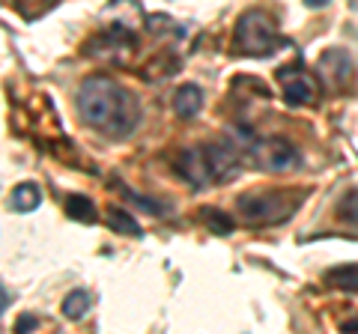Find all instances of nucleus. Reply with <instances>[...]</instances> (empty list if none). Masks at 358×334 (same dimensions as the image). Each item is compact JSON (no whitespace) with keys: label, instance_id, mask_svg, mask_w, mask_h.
I'll return each instance as SVG.
<instances>
[{"label":"nucleus","instance_id":"20e7f679","mask_svg":"<svg viewBox=\"0 0 358 334\" xmlns=\"http://www.w3.org/2000/svg\"><path fill=\"white\" fill-rule=\"evenodd\" d=\"M278 84H281V93H284V102L287 105H310L317 99V81L299 66H281L278 69Z\"/></svg>","mask_w":358,"mask_h":334},{"label":"nucleus","instance_id":"1a4fd4ad","mask_svg":"<svg viewBox=\"0 0 358 334\" xmlns=\"http://www.w3.org/2000/svg\"><path fill=\"white\" fill-rule=\"evenodd\" d=\"M42 203V194H39V185L33 182H21L15 191H13V209L15 212H33Z\"/></svg>","mask_w":358,"mask_h":334},{"label":"nucleus","instance_id":"dca6fc26","mask_svg":"<svg viewBox=\"0 0 358 334\" xmlns=\"http://www.w3.org/2000/svg\"><path fill=\"white\" fill-rule=\"evenodd\" d=\"M33 326H36V319H33V317H21V319L15 322V331H27V328H33Z\"/></svg>","mask_w":358,"mask_h":334},{"label":"nucleus","instance_id":"9b49d317","mask_svg":"<svg viewBox=\"0 0 358 334\" xmlns=\"http://www.w3.org/2000/svg\"><path fill=\"white\" fill-rule=\"evenodd\" d=\"M108 227L117 233H126V236H141V224L129 212H122V209H108Z\"/></svg>","mask_w":358,"mask_h":334},{"label":"nucleus","instance_id":"39448f33","mask_svg":"<svg viewBox=\"0 0 358 334\" xmlns=\"http://www.w3.org/2000/svg\"><path fill=\"white\" fill-rule=\"evenodd\" d=\"M176 170L182 180H188L192 185L197 188H203L209 182H215L218 176H215V164H212V150H209V143L206 147H192V150H185L182 155L176 159Z\"/></svg>","mask_w":358,"mask_h":334},{"label":"nucleus","instance_id":"423d86ee","mask_svg":"<svg viewBox=\"0 0 358 334\" xmlns=\"http://www.w3.org/2000/svg\"><path fill=\"white\" fill-rule=\"evenodd\" d=\"M350 75H352V60L346 57V51L331 48V51H326L320 57V78H322V84L326 87H331V90L346 87Z\"/></svg>","mask_w":358,"mask_h":334},{"label":"nucleus","instance_id":"6e6552de","mask_svg":"<svg viewBox=\"0 0 358 334\" xmlns=\"http://www.w3.org/2000/svg\"><path fill=\"white\" fill-rule=\"evenodd\" d=\"M200 108H203V93H200V87H194V84L179 87L176 96H173V110H176V117L192 119V117H197Z\"/></svg>","mask_w":358,"mask_h":334},{"label":"nucleus","instance_id":"f8f14e48","mask_svg":"<svg viewBox=\"0 0 358 334\" xmlns=\"http://www.w3.org/2000/svg\"><path fill=\"white\" fill-rule=\"evenodd\" d=\"M326 281L341 286V289H350V293H358V266H341V269H331L326 275Z\"/></svg>","mask_w":358,"mask_h":334},{"label":"nucleus","instance_id":"4468645a","mask_svg":"<svg viewBox=\"0 0 358 334\" xmlns=\"http://www.w3.org/2000/svg\"><path fill=\"white\" fill-rule=\"evenodd\" d=\"M203 221L209 224L212 233H218V236H227L233 230V221L227 218V212H218V209H203Z\"/></svg>","mask_w":358,"mask_h":334},{"label":"nucleus","instance_id":"2eb2a0df","mask_svg":"<svg viewBox=\"0 0 358 334\" xmlns=\"http://www.w3.org/2000/svg\"><path fill=\"white\" fill-rule=\"evenodd\" d=\"M341 215L350 221V224L358 227V191H350L343 197V203H341Z\"/></svg>","mask_w":358,"mask_h":334},{"label":"nucleus","instance_id":"f03ea898","mask_svg":"<svg viewBox=\"0 0 358 334\" xmlns=\"http://www.w3.org/2000/svg\"><path fill=\"white\" fill-rule=\"evenodd\" d=\"M281 45H287V39L278 36L272 18L266 13L251 9V13H245L239 18L236 33H233V48H236V54H245V57H268V54H275Z\"/></svg>","mask_w":358,"mask_h":334},{"label":"nucleus","instance_id":"f257e3e1","mask_svg":"<svg viewBox=\"0 0 358 334\" xmlns=\"http://www.w3.org/2000/svg\"><path fill=\"white\" fill-rule=\"evenodd\" d=\"M78 114L87 126L99 129L102 135H126L134 129L138 119V105H134L131 93H126L117 81L110 78H87L78 90Z\"/></svg>","mask_w":358,"mask_h":334},{"label":"nucleus","instance_id":"f3484780","mask_svg":"<svg viewBox=\"0 0 358 334\" xmlns=\"http://www.w3.org/2000/svg\"><path fill=\"white\" fill-rule=\"evenodd\" d=\"M329 0H305V6H310V9H317V6H326Z\"/></svg>","mask_w":358,"mask_h":334},{"label":"nucleus","instance_id":"0eeeda50","mask_svg":"<svg viewBox=\"0 0 358 334\" xmlns=\"http://www.w3.org/2000/svg\"><path fill=\"white\" fill-rule=\"evenodd\" d=\"M263 161H266V167H272V170H289L293 164H299V152L289 140L272 138L263 143Z\"/></svg>","mask_w":358,"mask_h":334},{"label":"nucleus","instance_id":"7ed1b4c3","mask_svg":"<svg viewBox=\"0 0 358 334\" xmlns=\"http://www.w3.org/2000/svg\"><path fill=\"white\" fill-rule=\"evenodd\" d=\"M293 203L284 194H242L239 197V212L248 224H272L284 221L289 215Z\"/></svg>","mask_w":358,"mask_h":334},{"label":"nucleus","instance_id":"9d476101","mask_svg":"<svg viewBox=\"0 0 358 334\" xmlns=\"http://www.w3.org/2000/svg\"><path fill=\"white\" fill-rule=\"evenodd\" d=\"M66 215L72 221H84V224H96V206L90 197H81V194H72L66 200Z\"/></svg>","mask_w":358,"mask_h":334},{"label":"nucleus","instance_id":"ddd939ff","mask_svg":"<svg viewBox=\"0 0 358 334\" xmlns=\"http://www.w3.org/2000/svg\"><path fill=\"white\" fill-rule=\"evenodd\" d=\"M87 307H90V296L84 289H72V293L63 298V314L69 319H81L87 314Z\"/></svg>","mask_w":358,"mask_h":334}]
</instances>
